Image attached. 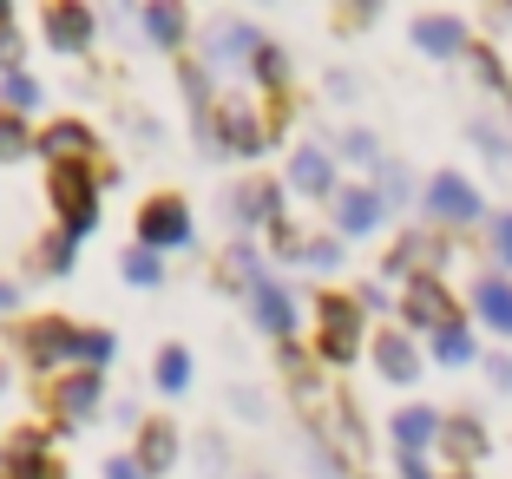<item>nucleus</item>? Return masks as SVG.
<instances>
[{"label": "nucleus", "instance_id": "obj_43", "mask_svg": "<svg viewBox=\"0 0 512 479\" xmlns=\"http://www.w3.org/2000/svg\"><path fill=\"white\" fill-rule=\"evenodd\" d=\"M7 479H60L53 466H40V473H7Z\"/></svg>", "mask_w": 512, "mask_h": 479}, {"label": "nucleus", "instance_id": "obj_27", "mask_svg": "<svg viewBox=\"0 0 512 479\" xmlns=\"http://www.w3.org/2000/svg\"><path fill=\"white\" fill-rule=\"evenodd\" d=\"M434 355L447 361V368H460V361H473V335H467V322H453V329H440Z\"/></svg>", "mask_w": 512, "mask_h": 479}, {"label": "nucleus", "instance_id": "obj_28", "mask_svg": "<svg viewBox=\"0 0 512 479\" xmlns=\"http://www.w3.org/2000/svg\"><path fill=\"white\" fill-rule=\"evenodd\" d=\"M46 466V440L40 434H14V460H7V473H40Z\"/></svg>", "mask_w": 512, "mask_h": 479}, {"label": "nucleus", "instance_id": "obj_23", "mask_svg": "<svg viewBox=\"0 0 512 479\" xmlns=\"http://www.w3.org/2000/svg\"><path fill=\"white\" fill-rule=\"evenodd\" d=\"M151 375H158L165 394H184V388H191V355H184V348H165V355L151 361Z\"/></svg>", "mask_w": 512, "mask_h": 479}, {"label": "nucleus", "instance_id": "obj_24", "mask_svg": "<svg viewBox=\"0 0 512 479\" xmlns=\"http://www.w3.org/2000/svg\"><path fill=\"white\" fill-rule=\"evenodd\" d=\"M145 33H151V46H178L184 40V7H145Z\"/></svg>", "mask_w": 512, "mask_h": 479}, {"label": "nucleus", "instance_id": "obj_30", "mask_svg": "<svg viewBox=\"0 0 512 479\" xmlns=\"http://www.w3.org/2000/svg\"><path fill=\"white\" fill-rule=\"evenodd\" d=\"M256 86H263V92H276V86H283V73H289V66H283V53H276V46H256Z\"/></svg>", "mask_w": 512, "mask_h": 479}, {"label": "nucleus", "instance_id": "obj_37", "mask_svg": "<svg viewBox=\"0 0 512 479\" xmlns=\"http://www.w3.org/2000/svg\"><path fill=\"white\" fill-rule=\"evenodd\" d=\"M493 250H499V263H512V210L493 224Z\"/></svg>", "mask_w": 512, "mask_h": 479}, {"label": "nucleus", "instance_id": "obj_16", "mask_svg": "<svg viewBox=\"0 0 512 479\" xmlns=\"http://www.w3.org/2000/svg\"><path fill=\"white\" fill-rule=\"evenodd\" d=\"M375 368L394 381V388H407V381L421 375V355H414V342H407V335H381V342H375Z\"/></svg>", "mask_w": 512, "mask_h": 479}, {"label": "nucleus", "instance_id": "obj_38", "mask_svg": "<svg viewBox=\"0 0 512 479\" xmlns=\"http://www.w3.org/2000/svg\"><path fill=\"white\" fill-rule=\"evenodd\" d=\"M14 60H20V33H14V27H0V66L14 73Z\"/></svg>", "mask_w": 512, "mask_h": 479}, {"label": "nucleus", "instance_id": "obj_7", "mask_svg": "<svg viewBox=\"0 0 512 479\" xmlns=\"http://www.w3.org/2000/svg\"><path fill=\"white\" fill-rule=\"evenodd\" d=\"M427 210H434V217H447V224H473V217H480V197H473L467 178L440 171V178L427 184Z\"/></svg>", "mask_w": 512, "mask_h": 479}, {"label": "nucleus", "instance_id": "obj_10", "mask_svg": "<svg viewBox=\"0 0 512 479\" xmlns=\"http://www.w3.org/2000/svg\"><path fill=\"white\" fill-rule=\"evenodd\" d=\"M250 309H256V329H263V335L289 342V329H296V302H289V289H276V283H256Z\"/></svg>", "mask_w": 512, "mask_h": 479}, {"label": "nucleus", "instance_id": "obj_19", "mask_svg": "<svg viewBox=\"0 0 512 479\" xmlns=\"http://www.w3.org/2000/svg\"><path fill=\"white\" fill-rule=\"evenodd\" d=\"M440 256H447V243H440V237H407V243H394V256H388V276H407V270H434Z\"/></svg>", "mask_w": 512, "mask_h": 479}, {"label": "nucleus", "instance_id": "obj_13", "mask_svg": "<svg viewBox=\"0 0 512 479\" xmlns=\"http://www.w3.org/2000/svg\"><path fill=\"white\" fill-rule=\"evenodd\" d=\"M289 184H296L302 197H329V184H335L329 151H322V145H302L296 158H289Z\"/></svg>", "mask_w": 512, "mask_h": 479}, {"label": "nucleus", "instance_id": "obj_2", "mask_svg": "<svg viewBox=\"0 0 512 479\" xmlns=\"http://www.w3.org/2000/svg\"><path fill=\"white\" fill-rule=\"evenodd\" d=\"M27 361L33 368H60V361H86V329H73V322H60V315H46V322H33L27 335Z\"/></svg>", "mask_w": 512, "mask_h": 479}, {"label": "nucleus", "instance_id": "obj_33", "mask_svg": "<svg viewBox=\"0 0 512 479\" xmlns=\"http://www.w3.org/2000/svg\"><path fill=\"white\" fill-rule=\"evenodd\" d=\"M302 263L309 270H335L342 263V243H302Z\"/></svg>", "mask_w": 512, "mask_h": 479}, {"label": "nucleus", "instance_id": "obj_12", "mask_svg": "<svg viewBox=\"0 0 512 479\" xmlns=\"http://www.w3.org/2000/svg\"><path fill=\"white\" fill-rule=\"evenodd\" d=\"M46 40L60 53H86L92 40V7H46Z\"/></svg>", "mask_w": 512, "mask_h": 479}, {"label": "nucleus", "instance_id": "obj_5", "mask_svg": "<svg viewBox=\"0 0 512 479\" xmlns=\"http://www.w3.org/2000/svg\"><path fill=\"white\" fill-rule=\"evenodd\" d=\"M401 315H407V329H453L460 315H453V296L440 289V276H414L407 283V296H401Z\"/></svg>", "mask_w": 512, "mask_h": 479}, {"label": "nucleus", "instance_id": "obj_31", "mask_svg": "<svg viewBox=\"0 0 512 479\" xmlns=\"http://www.w3.org/2000/svg\"><path fill=\"white\" fill-rule=\"evenodd\" d=\"M20 151H27V125H20V112H0V165Z\"/></svg>", "mask_w": 512, "mask_h": 479}, {"label": "nucleus", "instance_id": "obj_4", "mask_svg": "<svg viewBox=\"0 0 512 479\" xmlns=\"http://www.w3.org/2000/svg\"><path fill=\"white\" fill-rule=\"evenodd\" d=\"M138 237H145V250H184L191 243V210L178 197H151L138 210Z\"/></svg>", "mask_w": 512, "mask_h": 479}, {"label": "nucleus", "instance_id": "obj_1", "mask_svg": "<svg viewBox=\"0 0 512 479\" xmlns=\"http://www.w3.org/2000/svg\"><path fill=\"white\" fill-rule=\"evenodd\" d=\"M53 204L66 217V237H86L99 224V178L86 165H53Z\"/></svg>", "mask_w": 512, "mask_h": 479}, {"label": "nucleus", "instance_id": "obj_14", "mask_svg": "<svg viewBox=\"0 0 512 479\" xmlns=\"http://www.w3.org/2000/svg\"><path fill=\"white\" fill-rule=\"evenodd\" d=\"M414 46H421V53H440V60H447V53H467V27L453 14H421L414 20Z\"/></svg>", "mask_w": 512, "mask_h": 479}, {"label": "nucleus", "instance_id": "obj_29", "mask_svg": "<svg viewBox=\"0 0 512 479\" xmlns=\"http://www.w3.org/2000/svg\"><path fill=\"white\" fill-rule=\"evenodd\" d=\"M0 105H7V112H27V105H40V86H33L27 73H7L0 79Z\"/></svg>", "mask_w": 512, "mask_h": 479}, {"label": "nucleus", "instance_id": "obj_40", "mask_svg": "<svg viewBox=\"0 0 512 479\" xmlns=\"http://www.w3.org/2000/svg\"><path fill=\"white\" fill-rule=\"evenodd\" d=\"M486 375H493V388H512V361H506V355L486 361Z\"/></svg>", "mask_w": 512, "mask_h": 479}, {"label": "nucleus", "instance_id": "obj_22", "mask_svg": "<svg viewBox=\"0 0 512 479\" xmlns=\"http://www.w3.org/2000/svg\"><path fill=\"white\" fill-rule=\"evenodd\" d=\"M473 302H480V315L493 322V329H506V335H512V289L499 283V276H486V283L473 289Z\"/></svg>", "mask_w": 512, "mask_h": 479}, {"label": "nucleus", "instance_id": "obj_3", "mask_svg": "<svg viewBox=\"0 0 512 479\" xmlns=\"http://www.w3.org/2000/svg\"><path fill=\"white\" fill-rule=\"evenodd\" d=\"M322 361H355V348H362V302L348 296H322Z\"/></svg>", "mask_w": 512, "mask_h": 479}, {"label": "nucleus", "instance_id": "obj_44", "mask_svg": "<svg viewBox=\"0 0 512 479\" xmlns=\"http://www.w3.org/2000/svg\"><path fill=\"white\" fill-rule=\"evenodd\" d=\"M0 388H7V361H0Z\"/></svg>", "mask_w": 512, "mask_h": 479}, {"label": "nucleus", "instance_id": "obj_6", "mask_svg": "<svg viewBox=\"0 0 512 479\" xmlns=\"http://www.w3.org/2000/svg\"><path fill=\"white\" fill-rule=\"evenodd\" d=\"M217 125H224V151H237V158H256V151L270 145V132H263V119H256L243 99H224V112H217Z\"/></svg>", "mask_w": 512, "mask_h": 479}, {"label": "nucleus", "instance_id": "obj_36", "mask_svg": "<svg viewBox=\"0 0 512 479\" xmlns=\"http://www.w3.org/2000/svg\"><path fill=\"white\" fill-rule=\"evenodd\" d=\"M342 151H348V158H362V165H375V138H368V132H348Z\"/></svg>", "mask_w": 512, "mask_h": 479}, {"label": "nucleus", "instance_id": "obj_32", "mask_svg": "<svg viewBox=\"0 0 512 479\" xmlns=\"http://www.w3.org/2000/svg\"><path fill=\"white\" fill-rule=\"evenodd\" d=\"M112 355H119V342H112L106 329H86V368H106Z\"/></svg>", "mask_w": 512, "mask_h": 479}, {"label": "nucleus", "instance_id": "obj_26", "mask_svg": "<svg viewBox=\"0 0 512 479\" xmlns=\"http://www.w3.org/2000/svg\"><path fill=\"white\" fill-rule=\"evenodd\" d=\"M119 270L132 276L138 289H158V276H165V270H158V250H145V243H138V250H125V263H119Z\"/></svg>", "mask_w": 512, "mask_h": 479}, {"label": "nucleus", "instance_id": "obj_21", "mask_svg": "<svg viewBox=\"0 0 512 479\" xmlns=\"http://www.w3.org/2000/svg\"><path fill=\"white\" fill-rule=\"evenodd\" d=\"M440 447H447L453 460H480V453H486V434H480V420H473V414L447 420V427H440Z\"/></svg>", "mask_w": 512, "mask_h": 479}, {"label": "nucleus", "instance_id": "obj_41", "mask_svg": "<svg viewBox=\"0 0 512 479\" xmlns=\"http://www.w3.org/2000/svg\"><path fill=\"white\" fill-rule=\"evenodd\" d=\"M401 479H434V473H427L421 460H401Z\"/></svg>", "mask_w": 512, "mask_h": 479}, {"label": "nucleus", "instance_id": "obj_39", "mask_svg": "<svg viewBox=\"0 0 512 479\" xmlns=\"http://www.w3.org/2000/svg\"><path fill=\"white\" fill-rule=\"evenodd\" d=\"M106 479H145V466H138V460H125V453H119V460H106Z\"/></svg>", "mask_w": 512, "mask_h": 479}, {"label": "nucleus", "instance_id": "obj_20", "mask_svg": "<svg viewBox=\"0 0 512 479\" xmlns=\"http://www.w3.org/2000/svg\"><path fill=\"white\" fill-rule=\"evenodd\" d=\"M256 46H263V40H256V27H243V20H224V27L211 33V60L230 66V60H243V53L256 60Z\"/></svg>", "mask_w": 512, "mask_h": 479}, {"label": "nucleus", "instance_id": "obj_17", "mask_svg": "<svg viewBox=\"0 0 512 479\" xmlns=\"http://www.w3.org/2000/svg\"><path fill=\"white\" fill-rule=\"evenodd\" d=\"M40 151L53 158V165H86V151H92V132L73 119H60L53 132H40Z\"/></svg>", "mask_w": 512, "mask_h": 479}, {"label": "nucleus", "instance_id": "obj_45", "mask_svg": "<svg viewBox=\"0 0 512 479\" xmlns=\"http://www.w3.org/2000/svg\"><path fill=\"white\" fill-rule=\"evenodd\" d=\"M460 479H467V473H460Z\"/></svg>", "mask_w": 512, "mask_h": 479}, {"label": "nucleus", "instance_id": "obj_15", "mask_svg": "<svg viewBox=\"0 0 512 479\" xmlns=\"http://www.w3.org/2000/svg\"><path fill=\"white\" fill-rule=\"evenodd\" d=\"M171 460H178V434H171V420H145V427H138V466H145V479L165 473Z\"/></svg>", "mask_w": 512, "mask_h": 479}, {"label": "nucleus", "instance_id": "obj_34", "mask_svg": "<svg viewBox=\"0 0 512 479\" xmlns=\"http://www.w3.org/2000/svg\"><path fill=\"white\" fill-rule=\"evenodd\" d=\"M375 191H381V204H401V197H407V171L401 165H381V184H375Z\"/></svg>", "mask_w": 512, "mask_h": 479}, {"label": "nucleus", "instance_id": "obj_9", "mask_svg": "<svg viewBox=\"0 0 512 479\" xmlns=\"http://www.w3.org/2000/svg\"><path fill=\"white\" fill-rule=\"evenodd\" d=\"M381 191H368V184H355V191H335V224H342V237H368V230L381 224Z\"/></svg>", "mask_w": 512, "mask_h": 479}, {"label": "nucleus", "instance_id": "obj_11", "mask_svg": "<svg viewBox=\"0 0 512 479\" xmlns=\"http://www.w3.org/2000/svg\"><path fill=\"white\" fill-rule=\"evenodd\" d=\"M440 427H447V420H440L434 407H401V414H394V440H401V460H421V447H427V440H440Z\"/></svg>", "mask_w": 512, "mask_h": 479}, {"label": "nucleus", "instance_id": "obj_25", "mask_svg": "<svg viewBox=\"0 0 512 479\" xmlns=\"http://www.w3.org/2000/svg\"><path fill=\"white\" fill-rule=\"evenodd\" d=\"M73 256H79V237H66V230H60V237L40 243V256H33V263H40L46 276H60V270H73Z\"/></svg>", "mask_w": 512, "mask_h": 479}, {"label": "nucleus", "instance_id": "obj_18", "mask_svg": "<svg viewBox=\"0 0 512 479\" xmlns=\"http://www.w3.org/2000/svg\"><path fill=\"white\" fill-rule=\"evenodd\" d=\"M230 217H237V224H276V217H283V191H276V184H250V191H237Z\"/></svg>", "mask_w": 512, "mask_h": 479}, {"label": "nucleus", "instance_id": "obj_42", "mask_svg": "<svg viewBox=\"0 0 512 479\" xmlns=\"http://www.w3.org/2000/svg\"><path fill=\"white\" fill-rule=\"evenodd\" d=\"M14 302H20V289H14V283H0V315L14 309Z\"/></svg>", "mask_w": 512, "mask_h": 479}, {"label": "nucleus", "instance_id": "obj_35", "mask_svg": "<svg viewBox=\"0 0 512 479\" xmlns=\"http://www.w3.org/2000/svg\"><path fill=\"white\" fill-rule=\"evenodd\" d=\"M473 73H480V79H486V86H493V92L506 86V73H499V60H493V53H486V46H473Z\"/></svg>", "mask_w": 512, "mask_h": 479}, {"label": "nucleus", "instance_id": "obj_8", "mask_svg": "<svg viewBox=\"0 0 512 479\" xmlns=\"http://www.w3.org/2000/svg\"><path fill=\"white\" fill-rule=\"evenodd\" d=\"M99 394H106L99 388V368H79V375H66L60 388H53V414L60 420H92L99 414Z\"/></svg>", "mask_w": 512, "mask_h": 479}]
</instances>
